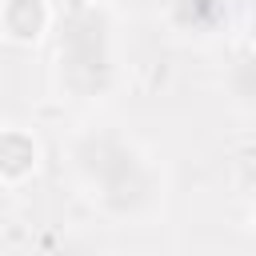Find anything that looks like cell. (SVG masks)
I'll use <instances>...</instances> for the list:
<instances>
[{
  "label": "cell",
  "instance_id": "obj_4",
  "mask_svg": "<svg viewBox=\"0 0 256 256\" xmlns=\"http://www.w3.org/2000/svg\"><path fill=\"white\" fill-rule=\"evenodd\" d=\"M252 220H256V212H252Z\"/></svg>",
  "mask_w": 256,
  "mask_h": 256
},
{
  "label": "cell",
  "instance_id": "obj_2",
  "mask_svg": "<svg viewBox=\"0 0 256 256\" xmlns=\"http://www.w3.org/2000/svg\"><path fill=\"white\" fill-rule=\"evenodd\" d=\"M36 168V144L24 132H0V176L20 180Z\"/></svg>",
  "mask_w": 256,
  "mask_h": 256
},
{
  "label": "cell",
  "instance_id": "obj_3",
  "mask_svg": "<svg viewBox=\"0 0 256 256\" xmlns=\"http://www.w3.org/2000/svg\"><path fill=\"white\" fill-rule=\"evenodd\" d=\"M252 40H256V20H252Z\"/></svg>",
  "mask_w": 256,
  "mask_h": 256
},
{
  "label": "cell",
  "instance_id": "obj_1",
  "mask_svg": "<svg viewBox=\"0 0 256 256\" xmlns=\"http://www.w3.org/2000/svg\"><path fill=\"white\" fill-rule=\"evenodd\" d=\"M4 32L12 36V40H36L40 32H44V24H48V8H44V0H8L4 4Z\"/></svg>",
  "mask_w": 256,
  "mask_h": 256
}]
</instances>
